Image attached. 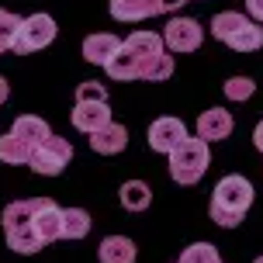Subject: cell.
I'll list each match as a JSON object with an SVG mask.
<instances>
[{
	"mask_svg": "<svg viewBox=\"0 0 263 263\" xmlns=\"http://www.w3.org/2000/svg\"><path fill=\"white\" fill-rule=\"evenodd\" d=\"M253 204V184L246 177H222L218 187H215V197H211V222L222 225V229H236L242 218H246V211Z\"/></svg>",
	"mask_w": 263,
	"mask_h": 263,
	"instance_id": "6da1fadb",
	"label": "cell"
},
{
	"mask_svg": "<svg viewBox=\"0 0 263 263\" xmlns=\"http://www.w3.org/2000/svg\"><path fill=\"white\" fill-rule=\"evenodd\" d=\"M211 35L218 42H225L229 49L236 52H256L263 49V25L260 21H250L246 14L236 11H222L211 17Z\"/></svg>",
	"mask_w": 263,
	"mask_h": 263,
	"instance_id": "7a4b0ae2",
	"label": "cell"
},
{
	"mask_svg": "<svg viewBox=\"0 0 263 263\" xmlns=\"http://www.w3.org/2000/svg\"><path fill=\"white\" fill-rule=\"evenodd\" d=\"M4 236L14 253H39L42 239L35 232V197L31 201H11L4 208Z\"/></svg>",
	"mask_w": 263,
	"mask_h": 263,
	"instance_id": "3957f363",
	"label": "cell"
},
{
	"mask_svg": "<svg viewBox=\"0 0 263 263\" xmlns=\"http://www.w3.org/2000/svg\"><path fill=\"white\" fill-rule=\"evenodd\" d=\"M125 45H128L132 52H135V59H139L142 80L159 83V80L173 77V55L163 52V35H156V31H132Z\"/></svg>",
	"mask_w": 263,
	"mask_h": 263,
	"instance_id": "277c9868",
	"label": "cell"
},
{
	"mask_svg": "<svg viewBox=\"0 0 263 263\" xmlns=\"http://www.w3.org/2000/svg\"><path fill=\"white\" fill-rule=\"evenodd\" d=\"M208 163H211L208 142H204L201 135H197V139H191V135H187L184 142L170 153V177L177 180V184L191 187V184H197V180L204 177Z\"/></svg>",
	"mask_w": 263,
	"mask_h": 263,
	"instance_id": "5b68a950",
	"label": "cell"
},
{
	"mask_svg": "<svg viewBox=\"0 0 263 263\" xmlns=\"http://www.w3.org/2000/svg\"><path fill=\"white\" fill-rule=\"evenodd\" d=\"M55 39V21L49 14H31V17H21V28L14 31L11 49L14 52H39L45 45H52Z\"/></svg>",
	"mask_w": 263,
	"mask_h": 263,
	"instance_id": "8992f818",
	"label": "cell"
},
{
	"mask_svg": "<svg viewBox=\"0 0 263 263\" xmlns=\"http://www.w3.org/2000/svg\"><path fill=\"white\" fill-rule=\"evenodd\" d=\"M69 159H73V145H69V139L49 135L45 142L35 145V153H31V170L42 173V177H55V173H63L66 166H69Z\"/></svg>",
	"mask_w": 263,
	"mask_h": 263,
	"instance_id": "52a82bcc",
	"label": "cell"
},
{
	"mask_svg": "<svg viewBox=\"0 0 263 263\" xmlns=\"http://www.w3.org/2000/svg\"><path fill=\"white\" fill-rule=\"evenodd\" d=\"M163 42L170 45L173 52H194L204 42V28L197 25L194 17H173L166 25V31H163Z\"/></svg>",
	"mask_w": 263,
	"mask_h": 263,
	"instance_id": "ba28073f",
	"label": "cell"
},
{
	"mask_svg": "<svg viewBox=\"0 0 263 263\" xmlns=\"http://www.w3.org/2000/svg\"><path fill=\"white\" fill-rule=\"evenodd\" d=\"M35 232H39L42 246L63 239V208L52 197H35Z\"/></svg>",
	"mask_w": 263,
	"mask_h": 263,
	"instance_id": "9c48e42d",
	"label": "cell"
},
{
	"mask_svg": "<svg viewBox=\"0 0 263 263\" xmlns=\"http://www.w3.org/2000/svg\"><path fill=\"white\" fill-rule=\"evenodd\" d=\"M187 139V128H184V121L180 118H156L153 125H149V149L153 153H166L170 156L177 145Z\"/></svg>",
	"mask_w": 263,
	"mask_h": 263,
	"instance_id": "30bf717a",
	"label": "cell"
},
{
	"mask_svg": "<svg viewBox=\"0 0 263 263\" xmlns=\"http://www.w3.org/2000/svg\"><path fill=\"white\" fill-rule=\"evenodd\" d=\"M107 121H115L107 101H83V104L73 107V125H77L80 132H87V135H93L97 128H104Z\"/></svg>",
	"mask_w": 263,
	"mask_h": 263,
	"instance_id": "8fae6325",
	"label": "cell"
},
{
	"mask_svg": "<svg viewBox=\"0 0 263 263\" xmlns=\"http://www.w3.org/2000/svg\"><path fill=\"white\" fill-rule=\"evenodd\" d=\"M125 45V42L118 39V35H107V31H101V35H87L83 39V59L93 66H107L115 55H118V49Z\"/></svg>",
	"mask_w": 263,
	"mask_h": 263,
	"instance_id": "7c38bea8",
	"label": "cell"
},
{
	"mask_svg": "<svg viewBox=\"0 0 263 263\" xmlns=\"http://www.w3.org/2000/svg\"><path fill=\"white\" fill-rule=\"evenodd\" d=\"M125 145H128V128L118 125V121H107L104 128H97L90 135V149L101 153V156H118Z\"/></svg>",
	"mask_w": 263,
	"mask_h": 263,
	"instance_id": "4fadbf2b",
	"label": "cell"
},
{
	"mask_svg": "<svg viewBox=\"0 0 263 263\" xmlns=\"http://www.w3.org/2000/svg\"><path fill=\"white\" fill-rule=\"evenodd\" d=\"M232 132V115L222 111V107H208L201 118H197V135L204 142H218V139H229Z\"/></svg>",
	"mask_w": 263,
	"mask_h": 263,
	"instance_id": "5bb4252c",
	"label": "cell"
},
{
	"mask_svg": "<svg viewBox=\"0 0 263 263\" xmlns=\"http://www.w3.org/2000/svg\"><path fill=\"white\" fill-rule=\"evenodd\" d=\"M156 14V0H111L115 21H145Z\"/></svg>",
	"mask_w": 263,
	"mask_h": 263,
	"instance_id": "9a60e30c",
	"label": "cell"
},
{
	"mask_svg": "<svg viewBox=\"0 0 263 263\" xmlns=\"http://www.w3.org/2000/svg\"><path fill=\"white\" fill-rule=\"evenodd\" d=\"M104 69H107V77H111V80H142L139 59H135V52H132L128 45H121L118 55H115V59H111Z\"/></svg>",
	"mask_w": 263,
	"mask_h": 263,
	"instance_id": "2e32d148",
	"label": "cell"
},
{
	"mask_svg": "<svg viewBox=\"0 0 263 263\" xmlns=\"http://www.w3.org/2000/svg\"><path fill=\"white\" fill-rule=\"evenodd\" d=\"M101 263H135V242L125 236H107L101 242Z\"/></svg>",
	"mask_w": 263,
	"mask_h": 263,
	"instance_id": "e0dca14e",
	"label": "cell"
},
{
	"mask_svg": "<svg viewBox=\"0 0 263 263\" xmlns=\"http://www.w3.org/2000/svg\"><path fill=\"white\" fill-rule=\"evenodd\" d=\"M31 153H35V145L25 142V139L14 135V132H7V135L0 139V159L11 163V166H17V163H31Z\"/></svg>",
	"mask_w": 263,
	"mask_h": 263,
	"instance_id": "ac0fdd59",
	"label": "cell"
},
{
	"mask_svg": "<svg viewBox=\"0 0 263 263\" xmlns=\"http://www.w3.org/2000/svg\"><path fill=\"white\" fill-rule=\"evenodd\" d=\"M11 132H14V135H21V139H25V142H31V145L45 142V139L52 135V132H49V125H45L42 118H35V115H21V118L14 121Z\"/></svg>",
	"mask_w": 263,
	"mask_h": 263,
	"instance_id": "d6986e66",
	"label": "cell"
},
{
	"mask_svg": "<svg viewBox=\"0 0 263 263\" xmlns=\"http://www.w3.org/2000/svg\"><path fill=\"white\" fill-rule=\"evenodd\" d=\"M153 201V191L142 184V180H125L121 184V204L128 211H145Z\"/></svg>",
	"mask_w": 263,
	"mask_h": 263,
	"instance_id": "ffe728a7",
	"label": "cell"
},
{
	"mask_svg": "<svg viewBox=\"0 0 263 263\" xmlns=\"http://www.w3.org/2000/svg\"><path fill=\"white\" fill-rule=\"evenodd\" d=\"M90 232V215L83 208H66L63 211V239H83Z\"/></svg>",
	"mask_w": 263,
	"mask_h": 263,
	"instance_id": "44dd1931",
	"label": "cell"
},
{
	"mask_svg": "<svg viewBox=\"0 0 263 263\" xmlns=\"http://www.w3.org/2000/svg\"><path fill=\"white\" fill-rule=\"evenodd\" d=\"M222 260L218 256V250L211 246V242H194V246H187L184 256H180V263H215Z\"/></svg>",
	"mask_w": 263,
	"mask_h": 263,
	"instance_id": "7402d4cb",
	"label": "cell"
},
{
	"mask_svg": "<svg viewBox=\"0 0 263 263\" xmlns=\"http://www.w3.org/2000/svg\"><path fill=\"white\" fill-rule=\"evenodd\" d=\"M253 93H256V83H253L250 77H232L225 83V97H229V101H250Z\"/></svg>",
	"mask_w": 263,
	"mask_h": 263,
	"instance_id": "603a6c76",
	"label": "cell"
},
{
	"mask_svg": "<svg viewBox=\"0 0 263 263\" xmlns=\"http://www.w3.org/2000/svg\"><path fill=\"white\" fill-rule=\"evenodd\" d=\"M17 28H21V17L0 7V52H7V49H11L14 31H17Z\"/></svg>",
	"mask_w": 263,
	"mask_h": 263,
	"instance_id": "cb8c5ba5",
	"label": "cell"
},
{
	"mask_svg": "<svg viewBox=\"0 0 263 263\" xmlns=\"http://www.w3.org/2000/svg\"><path fill=\"white\" fill-rule=\"evenodd\" d=\"M83 101H107L104 83H97V80H87V83H80V87H77V104H83Z\"/></svg>",
	"mask_w": 263,
	"mask_h": 263,
	"instance_id": "d4e9b609",
	"label": "cell"
},
{
	"mask_svg": "<svg viewBox=\"0 0 263 263\" xmlns=\"http://www.w3.org/2000/svg\"><path fill=\"white\" fill-rule=\"evenodd\" d=\"M187 0H156V14H173V11H180Z\"/></svg>",
	"mask_w": 263,
	"mask_h": 263,
	"instance_id": "484cf974",
	"label": "cell"
},
{
	"mask_svg": "<svg viewBox=\"0 0 263 263\" xmlns=\"http://www.w3.org/2000/svg\"><path fill=\"white\" fill-rule=\"evenodd\" d=\"M246 11H250L253 17H256V21L263 25V0H246Z\"/></svg>",
	"mask_w": 263,
	"mask_h": 263,
	"instance_id": "4316f807",
	"label": "cell"
},
{
	"mask_svg": "<svg viewBox=\"0 0 263 263\" xmlns=\"http://www.w3.org/2000/svg\"><path fill=\"white\" fill-rule=\"evenodd\" d=\"M253 145H256V149L263 153V121L256 125V132H253Z\"/></svg>",
	"mask_w": 263,
	"mask_h": 263,
	"instance_id": "83f0119b",
	"label": "cell"
},
{
	"mask_svg": "<svg viewBox=\"0 0 263 263\" xmlns=\"http://www.w3.org/2000/svg\"><path fill=\"white\" fill-rule=\"evenodd\" d=\"M7 93H11V87H7V80L0 77V104H4V101H7Z\"/></svg>",
	"mask_w": 263,
	"mask_h": 263,
	"instance_id": "f1b7e54d",
	"label": "cell"
},
{
	"mask_svg": "<svg viewBox=\"0 0 263 263\" xmlns=\"http://www.w3.org/2000/svg\"><path fill=\"white\" fill-rule=\"evenodd\" d=\"M215 263H225V260H215Z\"/></svg>",
	"mask_w": 263,
	"mask_h": 263,
	"instance_id": "f546056e",
	"label": "cell"
},
{
	"mask_svg": "<svg viewBox=\"0 0 263 263\" xmlns=\"http://www.w3.org/2000/svg\"><path fill=\"white\" fill-rule=\"evenodd\" d=\"M256 263H263V256H260V260H256Z\"/></svg>",
	"mask_w": 263,
	"mask_h": 263,
	"instance_id": "4dcf8cb0",
	"label": "cell"
}]
</instances>
